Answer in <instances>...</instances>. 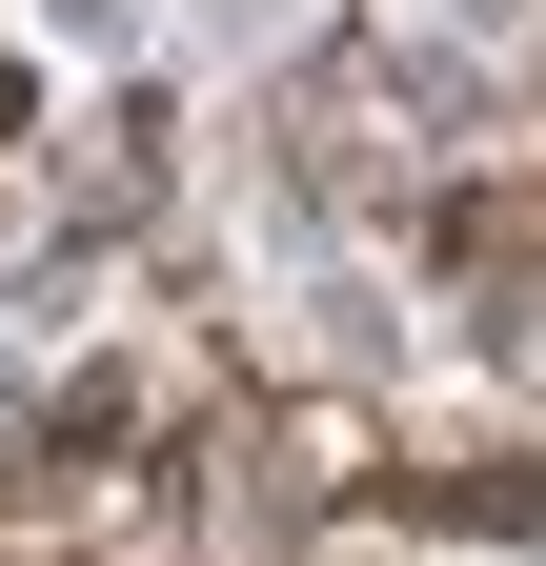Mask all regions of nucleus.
Here are the masks:
<instances>
[{
	"label": "nucleus",
	"mask_w": 546,
	"mask_h": 566,
	"mask_svg": "<svg viewBox=\"0 0 546 566\" xmlns=\"http://www.w3.org/2000/svg\"><path fill=\"white\" fill-rule=\"evenodd\" d=\"M263 142H284V182L324 202V223H405V202H445V182H426V82H405V61H304Z\"/></svg>",
	"instance_id": "nucleus-1"
},
{
	"label": "nucleus",
	"mask_w": 546,
	"mask_h": 566,
	"mask_svg": "<svg viewBox=\"0 0 546 566\" xmlns=\"http://www.w3.org/2000/svg\"><path fill=\"white\" fill-rule=\"evenodd\" d=\"M365 506H405V526H445V546H526L546 526V465L506 446V424H445V446H405Z\"/></svg>",
	"instance_id": "nucleus-2"
},
{
	"label": "nucleus",
	"mask_w": 546,
	"mask_h": 566,
	"mask_svg": "<svg viewBox=\"0 0 546 566\" xmlns=\"http://www.w3.org/2000/svg\"><path fill=\"white\" fill-rule=\"evenodd\" d=\"M21 122H41V82H21V61H0V142H21Z\"/></svg>",
	"instance_id": "nucleus-3"
}]
</instances>
